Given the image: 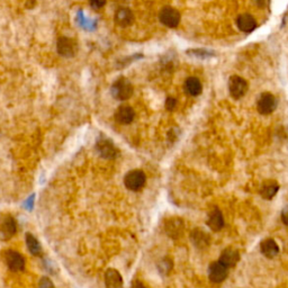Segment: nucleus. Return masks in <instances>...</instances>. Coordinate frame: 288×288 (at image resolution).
<instances>
[{
    "instance_id": "nucleus-3",
    "label": "nucleus",
    "mask_w": 288,
    "mask_h": 288,
    "mask_svg": "<svg viewBox=\"0 0 288 288\" xmlns=\"http://www.w3.org/2000/svg\"><path fill=\"white\" fill-rule=\"evenodd\" d=\"M249 84L240 76H232L229 79V91L234 99H240L247 94Z\"/></svg>"
},
{
    "instance_id": "nucleus-2",
    "label": "nucleus",
    "mask_w": 288,
    "mask_h": 288,
    "mask_svg": "<svg viewBox=\"0 0 288 288\" xmlns=\"http://www.w3.org/2000/svg\"><path fill=\"white\" fill-rule=\"evenodd\" d=\"M112 95L117 100H127L133 95V86L126 78H120L112 86Z\"/></svg>"
},
{
    "instance_id": "nucleus-28",
    "label": "nucleus",
    "mask_w": 288,
    "mask_h": 288,
    "mask_svg": "<svg viewBox=\"0 0 288 288\" xmlns=\"http://www.w3.org/2000/svg\"><path fill=\"white\" fill-rule=\"evenodd\" d=\"M132 288H145V286L143 285V283H141L140 281H135L133 283Z\"/></svg>"
},
{
    "instance_id": "nucleus-14",
    "label": "nucleus",
    "mask_w": 288,
    "mask_h": 288,
    "mask_svg": "<svg viewBox=\"0 0 288 288\" xmlns=\"http://www.w3.org/2000/svg\"><path fill=\"white\" fill-rule=\"evenodd\" d=\"M279 188H281V186H279L277 181L274 179H267L261 184V187H260V190H259V193H260V196L263 198V200L270 201V200H273L276 195H277Z\"/></svg>"
},
{
    "instance_id": "nucleus-17",
    "label": "nucleus",
    "mask_w": 288,
    "mask_h": 288,
    "mask_svg": "<svg viewBox=\"0 0 288 288\" xmlns=\"http://www.w3.org/2000/svg\"><path fill=\"white\" fill-rule=\"evenodd\" d=\"M190 240L197 249H206L209 246V235L201 229H195L192 231Z\"/></svg>"
},
{
    "instance_id": "nucleus-19",
    "label": "nucleus",
    "mask_w": 288,
    "mask_h": 288,
    "mask_svg": "<svg viewBox=\"0 0 288 288\" xmlns=\"http://www.w3.org/2000/svg\"><path fill=\"white\" fill-rule=\"evenodd\" d=\"M105 284L107 288H122L123 286V278L121 274L114 268H109L105 273Z\"/></svg>"
},
{
    "instance_id": "nucleus-25",
    "label": "nucleus",
    "mask_w": 288,
    "mask_h": 288,
    "mask_svg": "<svg viewBox=\"0 0 288 288\" xmlns=\"http://www.w3.org/2000/svg\"><path fill=\"white\" fill-rule=\"evenodd\" d=\"M106 1L107 0H89V3H90V6L94 8V9L98 10L106 5Z\"/></svg>"
},
{
    "instance_id": "nucleus-5",
    "label": "nucleus",
    "mask_w": 288,
    "mask_h": 288,
    "mask_svg": "<svg viewBox=\"0 0 288 288\" xmlns=\"http://www.w3.org/2000/svg\"><path fill=\"white\" fill-rule=\"evenodd\" d=\"M3 258H5L6 265L11 271H22L25 269V258L23 257L22 253L17 252L14 250H7L3 252Z\"/></svg>"
},
{
    "instance_id": "nucleus-26",
    "label": "nucleus",
    "mask_w": 288,
    "mask_h": 288,
    "mask_svg": "<svg viewBox=\"0 0 288 288\" xmlns=\"http://www.w3.org/2000/svg\"><path fill=\"white\" fill-rule=\"evenodd\" d=\"M40 288H55V287H54V284L52 283L50 278L43 277L40 281Z\"/></svg>"
},
{
    "instance_id": "nucleus-4",
    "label": "nucleus",
    "mask_w": 288,
    "mask_h": 288,
    "mask_svg": "<svg viewBox=\"0 0 288 288\" xmlns=\"http://www.w3.org/2000/svg\"><path fill=\"white\" fill-rule=\"evenodd\" d=\"M56 50H58L59 54L63 58H72L78 52V43L74 39L67 38V36H62L58 40L56 43Z\"/></svg>"
},
{
    "instance_id": "nucleus-8",
    "label": "nucleus",
    "mask_w": 288,
    "mask_h": 288,
    "mask_svg": "<svg viewBox=\"0 0 288 288\" xmlns=\"http://www.w3.org/2000/svg\"><path fill=\"white\" fill-rule=\"evenodd\" d=\"M17 232V223L11 215H5L0 218V239L9 240Z\"/></svg>"
},
{
    "instance_id": "nucleus-22",
    "label": "nucleus",
    "mask_w": 288,
    "mask_h": 288,
    "mask_svg": "<svg viewBox=\"0 0 288 288\" xmlns=\"http://www.w3.org/2000/svg\"><path fill=\"white\" fill-rule=\"evenodd\" d=\"M26 246L30 252L33 255H41V253H42V247H41L38 239L33 234H26Z\"/></svg>"
},
{
    "instance_id": "nucleus-23",
    "label": "nucleus",
    "mask_w": 288,
    "mask_h": 288,
    "mask_svg": "<svg viewBox=\"0 0 288 288\" xmlns=\"http://www.w3.org/2000/svg\"><path fill=\"white\" fill-rule=\"evenodd\" d=\"M171 268H172V262L170 261L169 259H165V260H162L159 266L160 271L164 274H168L169 270Z\"/></svg>"
},
{
    "instance_id": "nucleus-1",
    "label": "nucleus",
    "mask_w": 288,
    "mask_h": 288,
    "mask_svg": "<svg viewBox=\"0 0 288 288\" xmlns=\"http://www.w3.org/2000/svg\"><path fill=\"white\" fill-rule=\"evenodd\" d=\"M145 182H147V176L140 169L131 170L124 177L125 187L132 192H139L144 187Z\"/></svg>"
},
{
    "instance_id": "nucleus-15",
    "label": "nucleus",
    "mask_w": 288,
    "mask_h": 288,
    "mask_svg": "<svg viewBox=\"0 0 288 288\" xmlns=\"http://www.w3.org/2000/svg\"><path fill=\"white\" fill-rule=\"evenodd\" d=\"M260 252L262 253L263 257L268 259H274L277 257L279 253V246L277 245L274 239L268 238L262 240L260 243Z\"/></svg>"
},
{
    "instance_id": "nucleus-27",
    "label": "nucleus",
    "mask_w": 288,
    "mask_h": 288,
    "mask_svg": "<svg viewBox=\"0 0 288 288\" xmlns=\"http://www.w3.org/2000/svg\"><path fill=\"white\" fill-rule=\"evenodd\" d=\"M281 217H282V222L284 223V224L288 226V206H286V207L282 210Z\"/></svg>"
},
{
    "instance_id": "nucleus-10",
    "label": "nucleus",
    "mask_w": 288,
    "mask_h": 288,
    "mask_svg": "<svg viewBox=\"0 0 288 288\" xmlns=\"http://www.w3.org/2000/svg\"><path fill=\"white\" fill-rule=\"evenodd\" d=\"M96 148L98 153L105 159H115L117 153H119L114 143L109 139H105V137L97 141Z\"/></svg>"
},
{
    "instance_id": "nucleus-13",
    "label": "nucleus",
    "mask_w": 288,
    "mask_h": 288,
    "mask_svg": "<svg viewBox=\"0 0 288 288\" xmlns=\"http://www.w3.org/2000/svg\"><path fill=\"white\" fill-rule=\"evenodd\" d=\"M239 260H240V253H239L238 250L233 248H226L225 250H223L220 255V259H218V261L228 269L235 267Z\"/></svg>"
},
{
    "instance_id": "nucleus-18",
    "label": "nucleus",
    "mask_w": 288,
    "mask_h": 288,
    "mask_svg": "<svg viewBox=\"0 0 288 288\" xmlns=\"http://www.w3.org/2000/svg\"><path fill=\"white\" fill-rule=\"evenodd\" d=\"M237 25L239 30L245 32V33H251L257 27V22L252 15L242 14L237 19Z\"/></svg>"
},
{
    "instance_id": "nucleus-24",
    "label": "nucleus",
    "mask_w": 288,
    "mask_h": 288,
    "mask_svg": "<svg viewBox=\"0 0 288 288\" xmlns=\"http://www.w3.org/2000/svg\"><path fill=\"white\" fill-rule=\"evenodd\" d=\"M165 109L169 112H172L174 111V108L177 107V99L173 98V97H168L167 99H165Z\"/></svg>"
},
{
    "instance_id": "nucleus-21",
    "label": "nucleus",
    "mask_w": 288,
    "mask_h": 288,
    "mask_svg": "<svg viewBox=\"0 0 288 288\" xmlns=\"http://www.w3.org/2000/svg\"><path fill=\"white\" fill-rule=\"evenodd\" d=\"M184 230V223L179 218H171L165 223V232L173 239H177Z\"/></svg>"
},
{
    "instance_id": "nucleus-16",
    "label": "nucleus",
    "mask_w": 288,
    "mask_h": 288,
    "mask_svg": "<svg viewBox=\"0 0 288 288\" xmlns=\"http://www.w3.org/2000/svg\"><path fill=\"white\" fill-rule=\"evenodd\" d=\"M115 23L121 27H128L134 23V15L128 8H120L115 13Z\"/></svg>"
},
{
    "instance_id": "nucleus-7",
    "label": "nucleus",
    "mask_w": 288,
    "mask_h": 288,
    "mask_svg": "<svg viewBox=\"0 0 288 288\" xmlns=\"http://www.w3.org/2000/svg\"><path fill=\"white\" fill-rule=\"evenodd\" d=\"M180 13L173 7H165L160 11L159 19L165 26L169 28H176L180 23Z\"/></svg>"
},
{
    "instance_id": "nucleus-9",
    "label": "nucleus",
    "mask_w": 288,
    "mask_h": 288,
    "mask_svg": "<svg viewBox=\"0 0 288 288\" xmlns=\"http://www.w3.org/2000/svg\"><path fill=\"white\" fill-rule=\"evenodd\" d=\"M228 268L223 266L220 261H214L208 267V278L210 283L220 284L228 277Z\"/></svg>"
},
{
    "instance_id": "nucleus-6",
    "label": "nucleus",
    "mask_w": 288,
    "mask_h": 288,
    "mask_svg": "<svg viewBox=\"0 0 288 288\" xmlns=\"http://www.w3.org/2000/svg\"><path fill=\"white\" fill-rule=\"evenodd\" d=\"M277 108V98L270 92H263L257 101V109L261 115H269Z\"/></svg>"
},
{
    "instance_id": "nucleus-12",
    "label": "nucleus",
    "mask_w": 288,
    "mask_h": 288,
    "mask_svg": "<svg viewBox=\"0 0 288 288\" xmlns=\"http://www.w3.org/2000/svg\"><path fill=\"white\" fill-rule=\"evenodd\" d=\"M135 119V112L128 105H122L115 112V121L122 125L131 124Z\"/></svg>"
},
{
    "instance_id": "nucleus-11",
    "label": "nucleus",
    "mask_w": 288,
    "mask_h": 288,
    "mask_svg": "<svg viewBox=\"0 0 288 288\" xmlns=\"http://www.w3.org/2000/svg\"><path fill=\"white\" fill-rule=\"evenodd\" d=\"M207 226L208 228L214 231V232H218L223 228H224V217H223V214L221 212V209L214 206V207L209 210L208 217H207Z\"/></svg>"
},
{
    "instance_id": "nucleus-20",
    "label": "nucleus",
    "mask_w": 288,
    "mask_h": 288,
    "mask_svg": "<svg viewBox=\"0 0 288 288\" xmlns=\"http://www.w3.org/2000/svg\"><path fill=\"white\" fill-rule=\"evenodd\" d=\"M184 88H185V91L187 92L189 96H193V97L201 95L203 91V86H202L201 80L196 78V77H189V78L186 79Z\"/></svg>"
}]
</instances>
